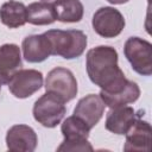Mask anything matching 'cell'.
Wrapping results in <instances>:
<instances>
[{
    "instance_id": "6da1fadb",
    "label": "cell",
    "mask_w": 152,
    "mask_h": 152,
    "mask_svg": "<svg viewBox=\"0 0 152 152\" xmlns=\"http://www.w3.org/2000/svg\"><path fill=\"white\" fill-rule=\"evenodd\" d=\"M86 69L89 80L107 93L121 90L128 81L118 65V51L109 45L90 49L86 57Z\"/></svg>"
},
{
    "instance_id": "7a4b0ae2",
    "label": "cell",
    "mask_w": 152,
    "mask_h": 152,
    "mask_svg": "<svg viewBox=\"0 0 152 152\" xmlns=\"http://www.w3.org/2000/svg\"><path fill=\"white\" fill-rule=\"evenodd\" d=\"M44 33L50 40L53 56L72 59L80 57L87 48V36L80 30H49Z\"/></svg>"
},
{
    "instance_id": "3957f363",
    "label": "cell",
    "mask_w": 152,
    "mask_h": 152,
    "mask_svg": "<svg viewBox=\"0 0 152 152\" xmlns=\"http://www.w3.org/2000/svg\"><path fill=\"white\" fill-rule=\"evenodd\" d=\"M61 132L64 137L57 151H93L91 144L88 141L90 128L80 118L71 115L68 116L62 126Z\"/></svg>"
},
{
    "instance_id": "277c9868",
    "label": "cell",
    "mask_w": 152,
    "mask_h": 152,
    "mask_svg": "<svg viewBox=\"0 0 152 152\" xmlns=\"http://www.w3.org/2000/svg\"><path fill=\"white\" fill-rule=\"evenodd\" d=\"M66 113L64 102L51 93L43 94L33 104L34 120L46 128H53L63 120Z\"/></svg>"
},
{
    "instance_id": "5b68a950",
    "label": "cell",
    "mask_w": 152,
    "mask_h": 152,
    "mask_svg": "<svg viewBox=\"0 0 152 152\" xmlns=\"http://www.w3.org/2000/svg\"><path fill=\"white\" fill-rule=\"evenodd\" d=\"M124 53L132 69L142 76L152 74V44L139 37H131L126 40Z\"/></svg>"
},
{
    "instance_id": "8992f818",
    "label": "cell",
    "mask_w": 152,
    "mask_h": 152,
    "mask_svg": "<svg viewBox=\"0 0 152 152\" xmlns=\"http://www.w3.org/2000/svg\"><path fill=\"white\" fill-rule=\"evenodd\" d=\"M45 90L59 97L64 103L69 102L77 95L76 77L69 69L56 66L50 70L46 76Z\"/></svg>"
},
{
    "instance_id": "52a82bcc",
    "label": "cell",
    "mask_w": 152,
    "mask_h": 152,
    "mask_svg": "<svg viewBox=\"0 0 152 152\" xmlns=\"http://www.w3.org/2000/svg\"><path fill=\"white\" fill-rule=\"evenodd\" d=\"M91 25L99 36L103 38H114L122 32L125 27V18L119 10L104 6L96 10L93 15Z\"/></svg>"
},
{
    "instance_id": "ba28073f",
    "label": "cell",
    "mask_w": 152,
    "mask_h": 152,
    "mask_svg": "<svg viewBox=\"0 0 152 152\" xmlns=\"http://www.w3.org/2000/svg\"><path fill=\"white\" fill-rule=\"evenodd\" d=\"M8 89L13 96L26 99L43 86V74L34 69H20L8 81Z\"/></svg>"
},
{
    "instance_id": "9c48e42d",
    "label": "cell",
    "mask_w": 152,
    "mask_h": 152,
    "mask_svg": "<svg viewBox=\"0 0 152 152\" xmlns=\"http://www.w3.org/2000/svg\"><path fill=\"white\" fill-rule=\"evenodd\" d=\"M38 144L34 129L27 125H14L6 134V145L13 152H33Z\"/></svg>"
},
{
    "instance_id": "30bf717a",
    "label": "cell",
    "mask_w": 152,
    "mask_h": 152,
    "mask_svg": "<svg viewBox=\"0 0 152 152\" xmlns=\"http://www.w3.org/2000/svg\"><path fill=\"white\" fill-rule=\"evenodd\" d=\"M103 113L104 103L101 100L100 95L96 94H89L82 97L74 109V115L84 121L90 129L95 127L96 124L101 120Z\"/></svg>"
},
{
    "instance_id": "8fae6325",
    "label": "cell",
    "mask_w": 152,
    "mask_h": 152,
    "mask_svg": "<svg viewBox=\"0 0 152 152\" xmlns=\"http://www.w3.org/2000/svg\"><path fill=\"white\" fill-rule=\"evenodd\" d=\"M138 118L139 114H137L132 107L121 106L110 108L106 116L104 127L107 131L114 134L125 135Z\"/></svg>"
},
{
    "instance_id": "7c38bea8",
    "label": "cell",
    "mask_w": 152,
    "mask_h": 152,
    "mask_svg": "<svg viewBox=\"0 0 152 152\" xmlns=\"http://www.w3.org/2000/svg\"><path fill=\"white\" fill-rule=\"evenodd\" d=\"M23 56L28 63H40L51 56V45L45 33L31 34L21 43Z\"/></svg>"
},
{
    "instance_id": "4fadbf2b",
    "label": "cell",
    "mask_w": 152,
    "mask_h": 152,
    "mask_svg": "<svg viewBox=\"0 0 152 152\" xmlns=\"http://www.w3.org/2000/svg\"><path fill=\"white\" fill-rule=\"evenodd\" d=\"M151 134V125L138 118L125 134L126 142L124 145V151H150Z\"/></svg>"
},
{
    "instance_id": "5bb4252c",
    "label": "cell",
    "mask_w": 152,
    "mask_h": 152,
    "mask_svg": "<svg viewBox=\"0 0 152 152\" xmlns=\"http://www.w3.org/2000/svg\"><path fill=\"white\" fill-rule=\"evenodd\" d=\"M23 66L20 48L7 43L0 46V83L7 84L11 77Z\"/></svg>"
},
{
    "instance_id": "9a60e30c",
    "label": "cell",
    "mask_w": 152,
    "mask_h": 152,
    "mask_svg": "<svg viewBox=\"0 0 152 152\" xmlns=\"http://www.w3.org/2000/svg\"><path fill=\"white\" fill-rule=\"evenodd\" d=\"M99 95L103 101L104 106L109 108H115L135 102L140 96V88L135 82L128 80L126 86L121 90L115 93H107L101 90Z\"/></svg>"
},
{
    "instance_id": "2e32d148",
    "label": "cell",
    "mask_w": 152,
    "mask_h": 152,
    "mask_svg": "<svg viewBox=\"0 0 152 152\" xmlns=\"http://www.w3.org/2000/svg\"><path fill=\"white\" fill-rule=\"evenodd\" d=\"M0 20L10 28H17L27 23L26 6L15 0L6 1L0 7Z\"/></svg>"
},
{
    "instance_id": "e0dca14e",
    "label": "cell",
    "mask_w": 152,
    "mask_h": 152,
    "mask_svg": "<svg viewBox=\"0 0 152 152\" xmlns=\"http://www.w3.org/2000/svg\"><path fill=\"white\" fill-rule=\"evenodd\" d=\"M52 6L61 23H78L83 18L84 8L80 0H56Z\"/></svg>"
},
{
    "instance_id": "ac0fdd59",
    "label": "cell",
    "mask_w": 152,
    "mask_h": 152,
    "mask_svg": "<svg viewBox=\"0 0 152 152\" xmlns=\"http://www.w3.org/2000/svg\"><path fill=\"white\" fill-rule=\"evenodd\" d=\"M27 23L32 25H50L55 23L56 13L52 4L46 1H37L30 4L27 7Z\"/></svg>"
},
{
    "instance_id": "d6986e66",
    "label": "cell",
    "mask_w": 152,
    "mask_h": 152,
    "mask_svg": "<svg viewBox=\"0 0 152 152\" xmlns=\"http://www.w3.org/2000/svg\"><path fill=\"white\" fill-rule=\"evenodd\" d=\"M107 1L113 5H122V4H126L128 0H107Z\"/></svg>"
},
{
    "instance_id": "ffe728a7",
    "label": "cell",
    "mask_w": 152,
    "mask_h": 152,
    "mask_svg": "<svg viewBox=\"0 0 152 152\" xmlns=\"http://www.w3.org/2000/svg\"><path fill=\"white\" fill-rule=\"evenodd\" d=\"M42 1H46V2H50V1H56V0H42Z\"/></svg>"
},
{
    "instance_id": "44dd1931",
    "label": "cell",
    "mask_w": 152,
    "mask_h": 152,
    "mask_svg": "<svg viewBox=\"0 0 152 152\" xmlns=\"http://www.w3.org/2000/svg\"><path fill=\"white\" fill-rule=\"evenodd\" d=\"M0 90H1V83H0Z\"/></svg>"
}]
</instances>
